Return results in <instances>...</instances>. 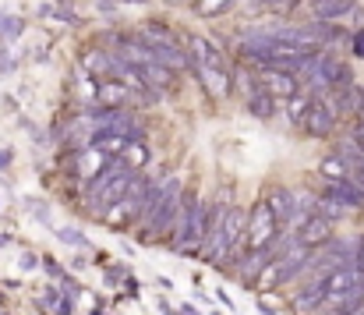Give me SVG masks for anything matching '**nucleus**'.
I'll use <instances>...</instances> for the list:
<instances>
[{"label":"nucleus","instance_id":"16","mask_svg":"<svg viewBox=\"0 0 364 315\" xmlns=\"http://www.w3.org/2000/svg\"><path fill=\"white\" fill-rule=\"evenodd\" d=\"M244 103H247V113H251V117H258V120H269V117L276 113V103H279V100H272V96L262 89V82H258V89H251Z\"/></svg>","mask_w":364,"mask_h":315},{"label":"nucleus","instance_id":"8","mask_svg":"<svg viewBox=\"0 0 364 315\" xmlns=\"http://www.w3.org/2000/svg\"><path fill=\"white\" fill-rule=\"evenodd\" d=\"M75 177H82V181H96L107 167H110V160H107V153L100 149V145H82V149H75V156H71V163H64Z\"/></svg>","mask_w":364,"mask_h":315},{"label":"nucleus","instance_id":"29","mask_svg":"<svg viewBox=\"0 0 364 315\" xmlns=\"http://www.w3.org/2000/svg\"><path fill=\"white\" fill-rule=\"evenodd\" d=\"M358 117L364 120V86H361V110H358Z\"/></svg>","mask_w":364,"mask_h":315},{"label":"nucleus","instance_id":"7","mask_svg":"<svg viewBox=\"0 0 364 315\" xmlns=\"http://www.w3.org/2000/svg\"><path fill=\"white\" fill-rule=\"evenodd\" d=\"M198 86L209 93V100H227L234 93V75L227 64H191Z\"/></svg>","mask_w":364,"mask_h":315},{"label":"nucleus","instance_id":"17","mask_svg":"<svg viewBox=\"0 0 364 315\" xmlns=\"http://www.w3.org/2000/svg\"><path fill=\"white\" fill-rule=\"evenodd\" d=\"M350 170H354V163H350L343 153L326 156V160H322V167H318V174H322L326 181H350Z\"/></svg>","mask_w":364,"mask_h":315},{"label":"nucleus","instance_id":"13","mask_svg":"<svg viewBox=\"0 0 364 315\" xmlns=\"http://www.w3.org/2000/svg\"><path fill=\"white\" fill-rule=\"evenodd\" d=\"M358 0H308V11L315 21H343Z\"/></svg>","mask_w":364,"mask_h":315},{"label":"nucleus","instance_id":"30","mask_svg":"<svg viewBox=\"0 0 364 315\" xmlns=\"http://www.w3.org/2000/svg\"><path fill=\"white\" fill-rule=\"evenodd\" d=\"M354 315H364V305H361V309H358V312H354Z\"/></svg>","mask_w":364,"mask_h":315},{"label":"nucleus","instance_id":"3","mask_svg":"<svg viewBox=\"0 0 364 315\" xmlns=\"http://www.w3.org/2000/svg\"><path fill=\"white\" fill-rule=\"evenodd\" d=\"M279 220L272 206L265 199H258L251 210H247V227H244V252H255V248H269L276 237H279Z\"/></svg>","mask_w":364,"mask_h":315},{"label":"nucleus","instance_id":"24","mask_svg":"<svg viewBox=\"0 0 364 315\" xmlns=\"http://www.w3.org/2000/svg\"><path fill=\"white\" fill-rule=\"evenodd\" d=\"M57 237H60L64 244H85V234H82V230H71V227L57 230Z\"/></svg>","mask_w":364,"mask_h":315},{"label":"nucleus","instance_id":"18","mask_svg":"<svg viewBox=\"0 0 364 315\" xmlns=\"http://www.w3.org/2000/svg\"><path fill=\"white\" fill-rule=\"evenodd\" d=\"M315 103V96L308 93V89H301V93H294L290 100H287V120L294 124V128H304V117H308V110Z\"/></svg>","mask_w":364,"mask_h":315},{"label":"nucleus","instance_id":"22","mask_svg":"<svg viewBox=\"0 0 364 315\" xmlns=\"http://www.w3.org/2000/svg\"><path fill=\"white\" fill-rule=\"evenodd\" d=\"M21 32H25V21L18 14H0V43H7V39H14Z\"/></svg>","mask_w":364,"mask_h":315},{"label":"nucleus","instance_id":"28","mask_svg":"<svg viewBox=\"0 0 364 315\" xmlns=\"http://www.w3.org/2000/svg\"><path fill=\"white\" fill-rule=\"evenodd\" d=\"M358 266H361V269H364V237H361V241H358Z\"/></svg>","mask_w":364,"mask_h":315},{"label":"nucleus","instance_id":"20","mask_svg":"<svg viewBox=\"0 0 364 315\" xmlns=\"http://www.w3.org/2000/svg\"><path fill=\"white\" fill-rule=\"evenodd\" d=\"M315 210L322 212L326 220H333V223H340V220H343V216L350 212L347 206H343V202H336L333 195H318V199H315Z\"/></svg>","mask_w":364,"mask_h":315},{"label":"nucleus","instance_id":"15","mask_svg":"<svg viewBox=\"0 0 364 315\" xmlns=\"http://www.w3.org/2000/svg\"><path fill=\"white\" fill-rule=\"evenodd\" d=\"M265 202L272 206V212H276L279 223H290L294 206H297V192H290V188H272V192L265 195Z\"/></svg>","mask_w":364,"mask_h":315},{"label":"nucleus","instance_id":"11","mask_svg":"<svg viewBox=\"0 0 364 315\" xmlns=\"http://www.w3.org/2000/svg\"><path fill=\"white\" fill-rule=\"evenodd\" d=\"M78 64L92 75V78H114V50H100V46H85Z\"/></svg>","mask_w":364,"mask_h":315},{"label":"nucleus","instance_id":"26","mask_svg":"<svg viewBox=\"0 0 364 315\" xmlns=\"http://www.w3.org/2000/svg\"><path fill=\"white\" fill-rule=\"evenodd\" d=\"M350 46H354V53H358V57H364V29H358V32H354Z\"/></svg>","mask_w":364,"mask_h":315},{"label":"nucleus","instance_id":"14","mask_svg":"<svg viewBox=\"0 0 364 315\" xmlns=\"http://www.w3.org/2000/svg\"><path fill=\"white\" fill-rule=\"evenodd\" d=\"M322 195H333L336 202H343V206H347L350 212L364 210V195L358 192V185H354V181H329Z\"/></svg>","mask_w":364,"mask_h":315},{"label":"nucleus","instance_id":"5","mask_svg":"<svg viewBox=\"0 0 364 315\" xmlns=\"http://www.w3.org/2000/svg\"><path fill=\"white\" fill-rule=\"evenodd\" d=\"M181 202H184V192H181V185H177V188L163 199V206L141 223L138 237H141V241H170L173 223H177V212H181Z\"/></svg>","mask_w":364,"mask_h":315},{"label":"nucleus","instance_id":"9","mask_svg":"<svg viewBox=\"0 0 364 315\" xmlns=\"http://www.w3.org/2000/svg\"><path fill=\"white\" fill-rule=\"evenodd\" d=\"M336 124H340V117H336V110L329 106L326 96H315V103L308 110V117H304V135H311V138H329L333 131H336Z\"/></svg>","mask_w":364,"mask_h":315},{"label":"nucleus","instance_id":"10","mask_svg":"<svg viewBox=\"0 0 364 315\" xmlns=\"http://www.w3.org/2000/svg\"><path fill=\"white\" fill-rule=\"evenodd\" d=\"M294 234H297V241H301V244L318 248V244H326V241L333 237V220H326L322 212L315 210L304 223H301V227H297V230H294Z\"/></svg>","mask_w":364,"mask_h":315},{"label":"nucleus","instance_id":"6","mask_svg":"<svg viewBox=\"0 0 364 315\" xmlns=\"http://www.w3.org/2000/svg\"><path fill=\"white\" fill-rule=\"evenodd\" d=\"M258 82H262V89H265L272 100H279V103H287L294 93H301L297 71L279 68V64H262V68H258Z\"/></svg>","mask_w":364,"mask_h":315},{"label":"nucleus","instance_id":"4","mask_svg":"<svg viewBox=\"0 0 364 315\" xmlns=\"http://www.w3.org/2000/svg\"><path fill=\"white\" fill-rule=\"evenodd\" d=\"M145 195H149V181H145V174H134L131 185H127V192L103 212V223H107V227H127L131 220H141Z\"/></svg>","mask_w":364,"mask_h":315},{"label":"nucleus","instance_id":"25","mask_svg":"<svg viewBox=\"0 0 364 315\" xmlns=\"http://www.w3.org/2000/svg\"><path fill=\"white\" fill-rule=\"evenodd\" d=\"M347 21H350L354 29H364V7L354 4V7H350V14H347Z\"/></svg>","mask_w":364,"mask_h":315},{"label":"nucleus","instance_id":"1","mask_svg":"<svg viewBox=\"0 0 364 315\" xmlns=\"http://www.w3.org/2000/svg\"><path fill=\"white\" fill-rule=\"evenodd\" d=\"M205 234H209V202H202L198 192H184V202H181L177 223H173V234H170L173 252L202 248Z\"/></svg>","mask_w":364,"mask_h":315},{"label":"nucleus","instance_id":"21","mask_svg":"<svg viewBox=\"0 0 364 315\" xmlns=\"http://www.w3.org/2000/svg\"><path fill=\"white\" fill-rule=\"evenodd\" d=\"M237 0H195V14L198 18H220L223 11H230Z\"/></svg>","mask_w":364,"mask_h":315},{"label":"nucleus","instance_id":"2","mask_svg":"<svg viewBox=\"0 0 364 315\" xmlns=\"http://www.w3.org/2000/svg\"><path fill=\"white\" fill-rule=\"evenodd\" d=\"M134 174H138V170H131L127 163L114 160V163H110V167L92 181V188H89V206L103 216V212L110 210L124 192H127V185H131V177H134Z\"/></svg>","mask_w":364,"mask_h":315},{"label":"nucleus","instance_id":"12","mask_svg":"<svg viewBox=\"0 0 364 315\" xmlns=\"http://www.w3.org/2000/svg\"><path fill=\"white\" fill-rule=\"evenodd\" d=\"M326 298V280H311V284H301V291L294 294V312L297 315H315L318 305Z\"/></svg>","mask_w":364,"mask_h":315},{"label":"nucleus","instance_id":"27","mask_svg":"<svg viewBox=\"0 0 364 315\" xmlns=\"http://www.w3.org/2000/svg\"><path fill=\"white\" fill-rule=\"evenodd\" d=\"M11 160H14V153H11V149H0V170H7Z\"/></svg>","mask_w":364,"mask_h":315},{"label":"nucleus","instance_id":"23","mask_svg":"<svg viewBox=\"0 0 364 315\" xmlns=\"http://www.w3.org/2000/svg\"><path fill=\"white\" fill-rule=\"evenodd\" d=\"M258 4H262V7H269L272 14H290L301 0H258Z\"/></svg>","mask_w":364,"mask_h":315},{"label":"nucleus","instance_id":"19","mask_svg":"<svg viewBox=\"0 0 364 315\" xmlns=\"http://www.w3.org/2000/svg\"><path fill=\"white\" fill-rule=\"evenodd\" d=\"M117 160L127 163L131 170H141V167H149V149H145V142H124Z\"/></svg>","mask_w":364,"mask_h":315}]
</instances>
